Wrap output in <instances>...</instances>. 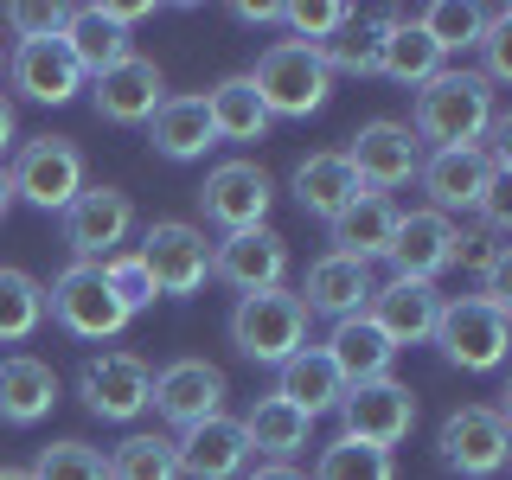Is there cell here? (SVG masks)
<instances>
[{
	"label": "cell",
	"instance_id": "33",
	"mask_svg": "<svg viewBox=\"0 0 512 480\" xmlns=\"http://www.w3.org/2000/svg\"><path fill=\"white\" fill-rule=\"evenodd\" d=\"M378 45H384V20H365V26L346 20L327 45H314V52H320V64H327V77H333V71L372 77V71H378Z\"/></svg>",
	"mask_w": 512,
	"mask_h": 480
},
{
	"label": "cell",
	"instance_id": "43",
	"mask_svg": "<svg viewBox=\"0 0 512 480\" xmlns=\"http://www.w3.org/2000/svg\"><path fill=\"white\" fill-rule=\"evenodd\" d=\"M480 212H487V231H493V237L512 231V180H493L487 199H480Z\"/></svg>",
	"mask_w": 512,
	"mask_h": 480
},
{
	"label": "cell",
	"instance_id": "45",
	"mask_svg": "<svg viewBox=\"0 0 512 480\" xmlns=\"http://www.w3.org/2000/svg\"><path fill=\"white\" fill-rule=\"evenodd\" d=\"M237 20H250V26H269V20H282V7H237Z\"/></svg>",
	"mask_w": 512,
	"mask_h": 480
},
{
	"label": "cell",
	"instance_id": "18",
	"mask_svg": "<svg viewBox=\"0 0 512 480\" xmlns=\"http://www.w3.org/2000/svg\"><path fill=\"white\" fill-rule=\"evenodd\" d=\"M90 96H96V116H103V122L135 128V122H148L154 109L167 103V77H160L154 58H135V52H128L116 71L90 77Z\"/></svg>",
	"mask_w": 512,
	"mask_h": 480
},
{
	"label": "cell",
	"instance_id": "25",
	"mask_svg": "<svg viewBox=\"0 0 512 480\" xmlns=\"http://www.w3.org/2000/svg\"><path fill=\"white\" fill-rule=\"evenodd\" d=\"M148 141H154L160 160H205V148H218L205 96H167L148 116Z\"/></svg>",
	"mask_w": 512,
	"mask_h": 480
},
{
	"label": "cell",
	"instance_id": "20",
	"mask_svg": "<svg viewBox=\"0 0 512 480\" xmlns=\"http://www.w3.org/2000/svg\"><path fill=\"white\" fill-rule=\"evenodd\" d=\"M365 320L384 333L391 346H423L429 333H436V320H442V295L429 282H404V276H391L384 288H372V301H365Z\"/></svg>",
	"mask_w": 512,
	"mask_h": 480
},
{
	"label": "cell",
	"instance_id": "9",
	"mask_svg": "<svg viewBox=\"0 0 512 480\" xmlns=\"http://www.w3.org/2000/svg\"><path fill=\"white\" fill-rule=\"evenodd\" d=\"M340 423H346V436H352V442L384 448V455H391V448L416 429V391H410V384H397V378L346 384V397H340Z\"/></svg>",
	"mask_w": 512,
	"mask_h": 480
},
{
	"label": "cell",
	"instance_id": "16",
	"mask_svg": "<svg viewBox=\"0 0 512 480\" xmlns=\"http://www.w3.org/2000/svg\"><path fill=\"white\" fill-rule=\"evenodd\" d=\"M212 276L231 282L237 295H256V288H282L288 276V244L269 224H256V231H231L212 244Z\"/></svg>",
	"mask_w": 512,
	"mask_h": 480
},
{
	"label": "cell",
	"instance_id": "11",
	"mask_svg": "<svg viewBox=\"0 0 512 480\" xmlns=\"http://www.w3.org/2000/svg\"><path fill=\"white\" fill-rule=\"evenodd\" d=\"M442 461L455 474H468V480H487V474H500L506 468V448H512V429H506V410H487V404H461L455 416L442 423Z\"/></svg>",
	"mask_w": 512,
	"mask_h": 480
},
{
	"label": "cell",
	"instance_id": "30",
	"mask_svg": "<svg viewBox=\"0 0 512 480\" xmlns=\"http://www.w3.org/2000/svg\"><path fill=\"white\" fill-rule=\"evenodd\" d=\"M64 45H71L77 71L84 77H103L128 58V26H116L103 7H71V26H64Z\"/></svg>",
	"mask_w": 512,
	"mask_h": 480
},
{
	"label": "cell",
	"instance_id": "21",
	"mask_svg": "<svg viewBox=\"0 0 512 480\" xmlns=\"http://www.w3.org/2000/svg\"><path fill=\"white\" fill-rule=\"evenodd\" d=\"M13 90L26 96V103H71L77 90H84V71H77L71 45L64 39H32V45H13V64H7Z\"/></svg>",
	"mask_w": 512,
	"mask_h": 480
},
{
	"label": "cell",
	"instance_id": "10",
	"mask_svg": "<svg viewBox=\"0 0 512 480\" xmlns=\"http://www.w3.org/2000/svg\"><path fill=\"white\" fill-rule=\"evenodd\" d=\"M269 199H276V180H269L256 160H224L199 186V212H205V224H218L224 237L256 231V224L269 218Z\"/></svg>",
	"mask_w": 512,
	"mask_h": 480
},
{
	"label": "cell",
	"instance_id": "48",
	"mask_svg": "<svg viewBox=\"0 0 512 480\" xmlns=\"http://www.w3.org/2000/svg\"><path fill=\"white\" fill-rule=\"evenodd\" d=\"M0 480H32V474L26 468H0Z\"/></svg>",
	"mask_w": 512,
	"mask_h": 480
},
{
	"label": "cell",
	"instance_id": "26",
	"mask_svg": "<svg viewBox=\"0 0 512 480\" xmlns=\"http://www.w3.org/2000/svg\"><path fill=\"white\" fill-rule=\"evenodd\" d=\"M333 231V256H352V263H372V256L391 250V231H397V205L378 199V192H359L340 218L327 224Z\"/></svg>",
	"mask_w": 512,
	"mask_h": 480
},
{
	"label": "cell",
	"instance_id": "42",
	"mask_svg": "<svg viewBox=\"0 0 512 480\" xmlns=\"http://www.w3.org/2000/svg\"><path fill=\"white\" fill-rule=\"evenodd\" d=\"M7 26L20 32V45H32V39H64V26H71V7H7Z\"/></svg>",
	"mask_w": 512,
	"mask_h": 480
},
{
	"label": "cell",
	"instance_id": "37",
	"mask_svg": "<svg viewBox=\"0 0 512 480\" xmlns=\"http://www.w3.org/2000/svg\"><path fill=\"white\" fill-rule=\"evenodd\" d=\"M103 468H109V480H180L167 436H128V442L109 448Z\"/></svg>",
	"mask_w": 512,
	"mask_h": 480
},
{
	"label": "cell",
	"instance_id": "17",
	"mask_svg": "<svg viewBox=\"0 0 512 480\" xmlns=\"http://www.w3.org/2000/svg\"><path fill=\"white\" fill-rule=\"evenodd\" d=\"M148 404L167 416L173 429H192L205 416H224V372L205 359H173L154 372V397Z\"/></svg>",
	"mask_w": 512,
	"mask_h": 480
},
{
	"label": "cell",
	"instance_id": "7",
	"mask_svg": "<svg viewBox=\"0 0 512 480\" xmlns=\"http://www.w3.org/2000/svg\"><path fill=\"white\" fill-rule=\"evenodd\" d=\"M7 192L39 212H64V205L84 192V154L71 148L64 135H39L13 154V173H7Z\"/></svg>",
	"mask_w": 512,
	"mask_h": 480
},
{
	"label": "cell",
	"instance_id": "32",
	"mask_svg": "<svg viewBox=\"0 0 512 480\" xmlns=\"http://www.w3.org/2000/svg\"><path fill=\"white\" fill-rule=\"evenodd\" d=\"M205 116H212L218 141H263L269 135V109L256 103L250 77H224L218 90H205Z\"/></svg>",
	"mask_w": 512,
	"mask_h": 480
},
{
	"label": "cell",
	"instance_id": "40",
	"mask_svg": "<svg viewBox=\"0 0 512 480\" xmlns=\"http://www.w3.org/2000/svg\"><path fill=\"white\" fill-rule=\"evenodd\" d=\"M480 58H487V84H506L512 77V7H487V26H480Z\"/></svg>",
	"mask_w": 512,
	"mask_h": 480
},
{
	"label": "cell",
	"instance_id": "44",
	"mask_svg": "<svg viewBox=\"0 0 512 480\" xmlns=\"http://www.w3.org/2000/svg\"><path fill=\"white\" fill-rule=\"evenodd\" d=\"M237 480H308V474H295L288 461H263V468H250V474H237Z\"/></svg>",
	"mask_w": 512,
	"mask_h": 480
},
{
	"label": "cell",
	"instance_id": "6",
	"mask_svg": "<svg viewBox=\"0 0 512 480\" xmlns=\"http://www.w3.org/2000/svg\"><path fill=\"white\" fill-rule=\"evenodd\" d=\"M45 314H52L71 340H116V333L128 327V308L109 295V282H103L96 263H71V269H64V276L45 288Z\"/></svg>",
	"mask_w": 512,
	"mask_h": 480
},
{
	"label": "cell",
	"instance_id": "5",
	"mask_svg": "<svg viewBox=\"0 0 512 480\" xmlns=\"http://www.w3.org/2000/svg\"><path fill=\"white\" fill-rule=\"evenodd\" d=\"M135 256H141V269H148L154 295H173V301L199 295L205 276H212V244H205V231L199 224H180V218L148 224V237H141Z\"/></svg>",
	"mask_w": 512,
	"mask_h": 480
},
{
	"label": "cell",
	"instance_id": "34",
	"mask_svg": "<svg viewBox=\"0 0 512 480\" xmlns=\"http://www.w3.org/2000/svg\"><path fill=\"white\" fill-rule=\"evenodd\" d=\"M45 327V288L26 269H0V340H32Z\"/></svg>",
	"mask_w": 512,
	"mask_h": 480
},
{
	"label": "cell",
	"instance_id": "38",
	"mask_svg": "<svg viewBox=\"0 0 512 480\" xmlns=\"http://www.w3.org/2000/svg\"><path fill=\"white\" fill-rule=\"evenodd\" d=\"M26 474L32 480H109L103 455H96L90 442H52V448H39V461H32Z\"/></svg>",
	"mask_w": 512,
	"mask_h": 480
},
{
	"label": "cell",
	"instance_id": "36",
	"mask_svg": "<svg viewBox=\"0 0 512 480\" xmlns=\"http://www.w3.org/2000/svg\"><path fill=\"white\" fill-rule=\"evenodd\" d=\"M314 480H397V461L384 455V448H365V442H327L314 461Z\"/></svg>",
	"mask_w": 512,
	"mask_h": 480
},
{
	"label": "cell",
	"instance_id": "22",
	"mask_svg": "<svg viewBox=\"0 0 512 480\" xmlns=\"http://www.w3.org/2000/svg\"><path fill=\"white\" fill-rule=\"evenodd\" d=\"M372 263H352V256H320V263H308V282H301V308L308 314H365V301H372Z\"/></svg>",
	"mask_w": 512,
	"mask_h": 480
},
{
	"label": "cell",
	"instance_id": "27",
	"mask_svg": "<svg viewBox=\"0 0 512 480\" xmlns=\"http://www.w3.org/2000/svg\"><path fill=\"white\" fill-rule=\"evenodd\" d=\"M276 397H282V404H295V410L314 423L320 410H340L346 384H340V372L327 365V352H308V346H301L295 359L276 365Z\"/></svg>",
	"mask_w": 512,
	"mask_h": 480
},
{
	"label": "cell",
	"instance_id": "1",
	"mask_svg": "<svg viewBox=\"0 0 512 480\" xmlns=\"http://www.w3.org/2000/svg\"><path fill=\"white\" fill-rule=\"evenodd\" d=\"M493 116H500L493 109V84L480 71H436L410 103V135L436 141V154L442 148H480Z\"/></svg>",
	"mask_w": 512,
	"mask_h": 480
},
{
	"label": "cell",
	"instance_id": "24",
	"mask_svg": "<svg viewBox=\"0 0 512 480\" xmlns=\"http://www.w3.org/2000/svg\"><path fill=\"white\" fill-rule=\"evenodd\" d=\"M58 404V372L45 359H32V352H13V359H0V423L13 429H32L45 423Z\"/></svg>",
	"mask_w": 512,
	"mask_h": 480
},
{
	"label": "cell",
	"instance_id": "23",
	"mask_svg": "<svg viewBox=\"0 0 512 480\" xmlns=\"http://www.w3.org/2000/svg\"><path fill=\"white\" fill-rule=\"evenodd\" d=\"M327 365L340 372V384H372V378H391V359H397V346L384 340V333L372 327L365 314H346V320H333V333H327Z\"/></svg>",
	"mask_w": 512,
	"mask_h": 480
},
{
	"label": "cell",
	"instance_id": "29",
	"mask_svg": "<svg viewBox=\"0 0 512 480\" xmlns=\"http://www.w3.org/2000/svg\"><path fill=\"white\" fill-rule=\"evenodd\" d=\"M244 423V442H250V455H269V461H295L301 448H308V416H301L295 404H282L276 391L269 397H256L250 416H237Z\"/></svg>",
	"mask_w": 512,
	"mask_h": 480
},
{
	"label": "cell",
	"instance_id": "46",
	"mask_svg": "<svg viewBox=\"0 0 512 480\" xmlns=\"http://www.w3.org/2000/svg\"><path fill=\"white\" fill-rule=\"evenodd\" d=\"M7 148H13V103L0 96V154H7Z\"/></svg>",
	"mask_w": 512,
	"mask_h": 480
},
{
	"label": "cell",
	"instance_id": "19",
	"mask_svg": "<svg viewBox=\"0 0 512 480\" xmlns=\"http://www.w3.org/2000/svg\"><path fill=\"white\" fill-rule=\"evenodd\" d=\"M416 180L429 192V212L448 218V212H474V205L487 199V186L506 180V173H493L480 148H442V154H429L423 167H416Z\"/></svg>",
	"mask_w": 512,
	"mask_h": 480
},
{
	"label": "cell",
	"instance_id": "41",
	"mask_svg": "<svg viewBox=\"0 0 512 480\" xmlns=\"http://www.w3.org/2000/svg\"><path fill=\"white\" fill-rule=\"evenodd\" d=\"M282 20L295 26V39H301V45H327L333 32L352 20V7H340V0H327V7H282Z\"/></svg>",
	"mask_w": 512,
	"mask_h": 480
},
{
	"label": "cell",
	"instance_id": "8",
	"mask_svg": "<svg viewBox=\"0 0 512 480\" xmlns=\"http://www.w3.org/2000/svg\"><path fill=\"white\" fill-rule=\"evenodd\" d=\"M58 218H64V244H71L77 263H109V256H122L128 231H135V205H128L122 186H84Z\"/></svg>",
	"mask_w": 512,
	"mask_h": 480
},
{
	"label": "cell",
	"instance_id": "28",
	"mask_svg": "<svg viewBox=\"0 0 512 480\" xmlns=\"http://www.w3.org/2000/svg\"><path fill=\"white\" fill-rule=\"evenodd\" d=\"M359 192L365 186H359V173L346 167V154H308L295 167V205H301V212H314V218H327V224L340 218Z\"/></svg>",
	"mask_w": 512,
	"mask_h": 480
},
{
	"label": "cell",
	"instance_id": "4",
	"mask_svg": "<svg viewBox=\"0 0 512 480\" xmlns=\"http://www.w3.org/2000/svg\"><path fill=\"white\" fill-rule=\"evenodd\" d=\"M429 340H436L442 359L461 365V372H500L506 340H512V320H506V308H493V301L461 295V301H442V320H436Z\"/></svg>",
	"mask_w": 512,
	"mask_h": 480
},
{
	"label": "cell",
	"instance_id": "35",
	"mask_svg": "<svg viewBox=\"0 0 512 480\" xmlns=\"http://www.w3.org/2000/svg\"><path fill=\"white\" fill-rule=\"evenodd\" d=\"M416 26L429 32V45L448 58V52H468L480 45V26H487V7H468V0H436V7L416 13Z\"/></svg>",
	"mask_w": 512,
	"mask_h": 480
},
{
	"label": "cell",
	"instance_id": "39",
	"mask_svg": "<svg viewBox=\"0 0 512 480\" xmlns=\"http://www.w3.org/2000/svg\"><path fill=\"white\" fill-rule=\"evenodd\" d=\"M96 269H103L109 295H116L128 314H141V308H148V301H154V282H148V269H141V256H135V250L109 256V263H96Z\"/></svg>",
	"mask_w": 512,
	"mask_h": 480
},
{
	"label": "cell",
	"instance_id": "12",
	"mask_svg": "<svg viewBox=\"0 0 512 480\" xmlns=\"http://www.w3.org/2000/svg\"><path fill=\"white\" fill-rule=\"evenodd\" d=\"M346 167L359 173L365 192H378V199H384L391 186H410L416 180V167H423V141H416L404 122H365L359 141L346 148Z\"/></svg>",
	"mask_w": 512,
	"mask_h": 480
},
{
	"label": "cell",
	"instance_id": "2",
	"mask_svg": "<svg viewBox=\"0 0 512 480\" xmlns=\"http://www.w3.org/2000/svg\"><path fill=\"white\" fill-rule=\"evenodd\" d=\"M301 340H308V308L288 288H256V295H237L231 308V346L256 365H282L295 359Z\"/></svg>",
	"mask_w": 512,
	"mask_h": 480
},
{
	"label": "cell",
	"instance_id": "31",
	"mask_svg": "<svg viewBox=\"0 0 512 480\" xmlns=\"http://www.w3.org/2000/svg\"><path fill=\"white\" fill-rule=\"evenodd\" d=\"M378 71L391 77V84H410V90H423L429 77L442 71V52H436V45H429V32L416 26V20H384Z\"/></svg>",
	"mask_w": 512,
	"mask_h": 480
},
{
	"label": "cell",
	"instance_id": "14",
	"mask_svg": "<svg viewBox=\"0 0 512 480\" xmlns=\"http://www.w3.org/2000/svg\"><path fill=\"white\" fill-rule=\"evenodd\" d=\"M77 391H84L90 416H103V423H128V416L148 410V397H154V372L135 359V352H103V359H90V365H84Z\"/></svg>",
	"mask_w": 512,
	"mask_h": 480
},
{
	"label": "cell",
	"instance_id": "13",
	"mask_svg": "<svg viewBox=\"0 0 512 480\" xmlns=\"http://www.w3.org/2000/svg\"><path fill=\"white\" fill-rule=\"evenodd\" d=\"M455 244H461V231L448 224L442 212H397V231H391V269L404 282H429L436 288V276L442 269H455Z\"/></svg>",
	"mask_w": 512,
	"mask_h": 480
},
{
	"label": "cell",
	"instance_id": "3",
	"mask_svg": "<svg viewBox=\"0 0 512 480\" xmlns=\"http://www.w3.org/2000/svg\"><path fill=\"white\" fill-rule=\"evenodd\" d=\"M250 90H256V103H263L269 116H314V109L327 103L333 77H327V64H320L314 45H301V39H276L263 58H256Z\"/></svg>",
	"mask_w": 512,
	"mask_h": 480
},
{
	"label": "cell",
	"instance_id": "15",
	"mask_svg": "<svg viewBox=\"0 0 512 480\" xmlns=\"http://www.w3.org/2000/svg\"><path fill=\"white\" fill-rule=\"evenodd\" d=\"M173 468H180V480H237L250 468L244 423H237V416H205V423L180 429V442H173Z\"/></svg>",
	"mask_w": 512,
	"mask_h": 480
},
{
	"label": "cell",
	"instance_id": "47",
	"mask_svg": "<svg viewBox=\"0 0 512 480\" xmlns=\"http://www.w3.org/2000/svg\"><path fill=\"white\" fill-rule=\"evenodd\" d=\"M7 205H13V192H7V173H0V218H7Z\"/></svg>",
	"mask_w": 512,
	"mask_h": 480
}]
</instances>
